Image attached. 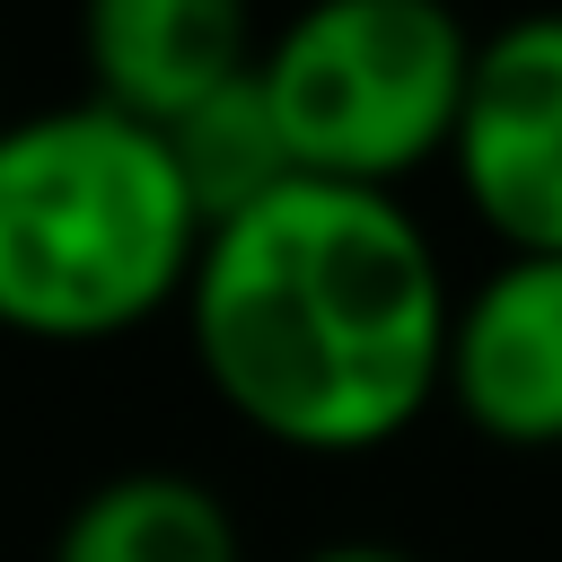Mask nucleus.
<instances>
[{
	"instance_id": "nucleus-8",
	"label": "nucleus",
	"mask_w": 562,
	"mask_h": 562,
	"mask_svg": "<svg viewBox=\"0 0 562 562\" xmlns=\"http://www.w3.org/2000/svg\"><path fill=\"white\" fill-rule=\"evenodd\" d=\"M158 132H167V158H176L184 193L202 202V228L290 176V149H281V132H272V105H263L255 70L228 79V88H211L202 105H184V114L158 123Z\"/></svg>"
},
{
	"instance_id": "nucleus-2",
	"label": "nucleus",
	"mask_w": 562,
	"mask_h": 562,
	"mask_svg": "<svg viewBox=\"0 0 562 562\" xmlns=\"http://www.w3.org/2000/svg\"><path fill=\"white\" fill-rule=\"evenodd\" d=\"M202 246L167 132L97 97L0 123V334L88 351L176 316Z\"/></svg>"
},
{
	"instance_id": "nucleus-1",
	"label": "nucleus",
	"mask_w": 562,
	"mask_h": 562,
	"mask_svg": "<svg viewBox=\"0 0 562 562\" xmlns=\"http://www.w3.org/2000/svg\"><path fill=\"white\" fill-rule=\"evenodd\" d=\"M448 290L404 193L281 176L202 228L176 316L228 422L281 457L351 465L439 404Z\"/></svg>"
},
{
	"instance_id": "nucleus-9",
	"label": "nucleus",
	"mask_w": 562,
	"mask_h": 562,
	"mask_svg": "<svg viewBox=\"0 0 562 562\" xmlns=\"http://www.w3.org/2000/svg\"><path fill=\"white\" fill-rule=\"evenodd\" d=\"M299 562H422L413 544H386V536H334V544H307Z\"/></svg>"
},
{
	"instance_id": "nucleus-5",
	"label": "nucleus",
	"mask_w": 562,
	"mask_h": 562,
	"mask_svg": "<svg viewBox=\"0 0 562 562\" xmlns=\"http://www.w3.org/2000/svg\"><path fill=\"white\" fill-rule=\"evenodd\" d=\"M439 404L483 448H562V255H501L465 290H448Z\"/></svg>"
},
{
	"instance_id": "nucleus-3",
	"label": "nucleus",
	"mask_w": 562,
	"mask_h": 562,
	"mask_svg": "<svg viewBox=\"0 0 562 562\" xmlns=\"http://www.w3.org/2000/svg\"><path fill=\"white\" fill-rule=\"evenodd\" d=\"M474 26L457 0H299L255 44V88L290 149V176L378 184L439 167L465 97Z\"/></svg>"
},
{
	"instance_id": "nucleus-6",
	"label": "nucleus",
	"mask_w": 562,
	"mask_h": 562,
	"mask_svg": "<svg viewBox=\"0 0 562 562\" xmlns=\"http://www.w3.org/2000/svg\"><path fill=\"white\" fill-rule=\"evenodd\" d=\"M255 0H79L88 97L132 123H176L211 88L255 70Z\"/></svg>"
},
{
	"instance_id": "nucleus-7",
	"label": "nucleus",
	"mask_w": 562,
	"mask_h": 562,
	"mask_svg": "<svg viewBox=\"0 0 562 562\" xmlns=\"http://www.w3.org/2000/svg\"><path fill=\"white\" fill-rule=\"evenodd\" d=\"M53 562H246V527L193 465H114L61 509Z\"/></svg>"
},
{
	"instance_id": "nucleus-4",
	"label": "nucleus",
	"mask_w": 562,
	"mask_h": 562,
	"mask_svg": "<svg viewBox=\"0 0 562 562\" xmlns=\"http://www.w3.org/2000/svg\"><path fill=\"white\" fill-rule=\"evenodd\" d=\"M439 167L501 255H562V9L474 35Z\"/></svg>"
}]
</instances>
